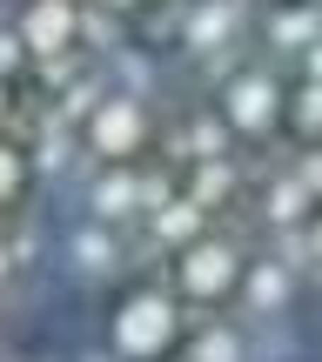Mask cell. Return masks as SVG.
I'll return each instance as SVG.
<instances>
[{"label":"cell","instance_id":"obj_1","mask_svg":"<svg viewBox=\"0 0 322 362\" xmlns=\"http://www.w3.org/2000/svg\"><path fill=\"white\" fill-rule=\"evenodd\" d=\"M0 362H322V0L0 7Z\"/></svg>","mask_w":322,"mask_h":362}]
</instances>
